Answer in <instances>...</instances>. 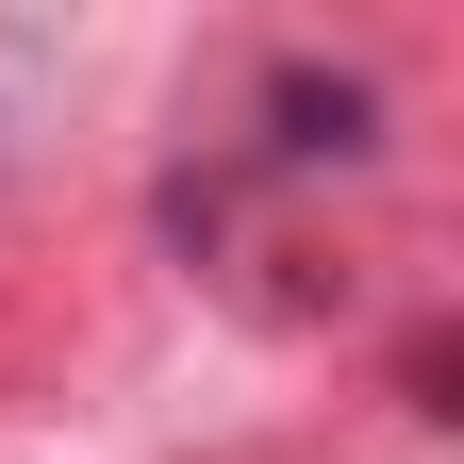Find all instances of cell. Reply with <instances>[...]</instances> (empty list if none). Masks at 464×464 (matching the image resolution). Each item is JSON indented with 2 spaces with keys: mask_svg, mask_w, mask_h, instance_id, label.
<instances>
[{
  "mask_svg": "<svg viewBox=\"0 0 464 464\" xmlns=\"http://www.w3.org/2000/svg\"><path fill=\"white\" fill-rule=\"evenodd\" d=\"M266 116H282V150H299V166H315V150H365V83L282 67V83H266Z\"/></svg>",
  "mask_w": 464,
  "mask_h": 464,
  "instance_id": "1",
  "label": "cell"
}]
</instances>
